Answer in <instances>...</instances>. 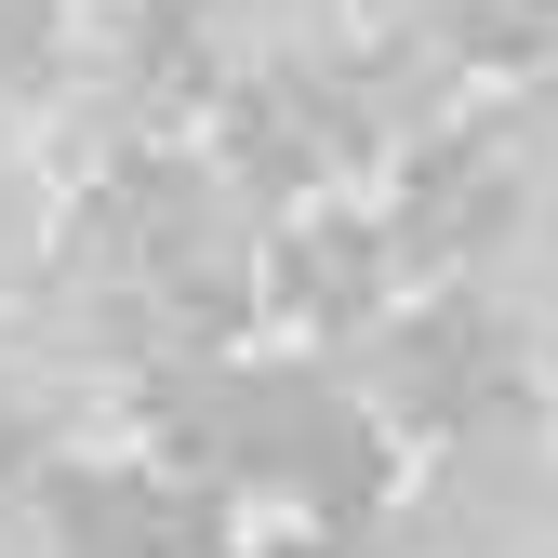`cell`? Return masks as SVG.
I'll list each match as a JSON object with an SVG mask.
<instances>
[{"label": "cell", "instance_id": "cell-1", "mask_svg": "<svg viewBox=\"0 0 558 558\" xmlns=\"http://www.w3.org/2000/svg\"><path fill=\"white\" fill-rule=\"evenodd\" d=\"M399 306H412V266H399V240H386L373 199H319V214L266 227V319H293L319 360L373 345Z\"/></svg>", "mask_w": 558, "mask_h": 558}, {"label": "cell", "instance_id": "cell-2", "mask_svg": "<svg viewBox=\"0 0 558 558\" xmlns=\"http://www.w3.org/2000/svg\"><path fill=\"white\" fill-rule=\"evenodd\" d=\"M66 253V214H53V173H40V147H14L0 133V306L27 293V279Z\"/></svg>", "mask_w": 558, "mask_h": 558}]
</instances>
